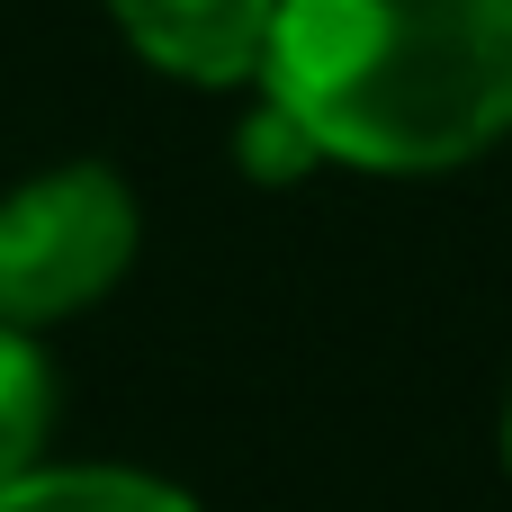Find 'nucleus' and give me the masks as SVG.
Listing matches in <instances>:
<instances>
[{"mask_svg": "<svg viewBox=\"0 0 512 512\" xmlns=\"http://www.w3.org/2000/svg\"><path fill=\"white\" fill-rule=\"evenodd\" d=\"M261 99L351 171H459L512 135V0H279Z\"/></svg>", "mask_w": 512, "mask_h": 512, "instance_id": "nucleus-1", "label": "nucleus"}, {"mask_svg": "<svg viewBox=\"0 0 512 512\" xmlns=\"http://www.w3.org/2000/svg\"><path fill=\"white\" fill-rule=\"evenodd\" d=\"M144 243V207L108 162L36 171L0 198V324L45 333L81 306H99Z\"/></svg>", "mask_w": 512, "mask_h": 512, "instance_id": "nucleus-2", "label": "nucleus"}, {"mask_svg": "<svg viewBox=\"0 0 512 512\" xmlns=\"http://www.w3.org/2000/svg\"><path fill=\"white\" fill-rule=\"evenodd\" d=\"M108 18L153 72L198 81V90H234V81H261L279 0H108Z\"/></svg>", "mask_w": 512, "mask_h": 512, "instance_id": "nucleus-3", "label": "nucleus"}, {"mask_svg": "<svg viewBox=\"0 0 512 512\" xmlns=\"http://www.w3.org/2000/svg\"><path fill=\"white\" fill-rule=\"evenodd\" d=\"M45 432H54V369H45L36 333L0 324V495L45 468Z\"/></svg>", "mask_w": 512, "mask_h": 512, "instance_id": "nucleus-4", "label": "nucleus"}, {"mask_svg": "<svg viewBox=\"0 0 512 512\" xmlns=\"http://www.w3.org/2000/svg\"><path fill=\"white\" fill-rule=\"evenodd\" d=\"M0 512H198V504L144 468H36L0 495Z\"/></svg>", "mask_w": 512, "mask_h": 512, "instance_id": "nucleus-5", "label": "nucleus"}, {"mask_svg": "<svg viewBox=\"0 0 512 512\" xmlns=\"http://www.w3.org/2000/svg\"><path fill=\"white\" fill-rule=\"evenodd\" d=\"M504 468H512V396H504Z\"/></svg>", "mask_w": 512, "mask_h": 512, "instance_id": "nucleus-6", "label": "nucleus"}]
</instances>
